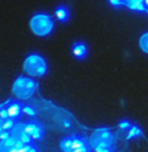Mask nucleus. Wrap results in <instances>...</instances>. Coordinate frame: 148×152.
<instances>
[{
    "label": "nucleus",
    "mask_w": 148,
    "mask_h": 152,
    "mask_svg": "<svg viewBox=\"0 0 148 152\" xmlns=\"http://www.w3.org/2000/svg\"><path fill=\"white\" fill-rule=\"evenodd\" d=\"M63 125H64L65 127H70L71 124H70V121H69V120H64V121H63Z\"/></svg>",
    "instance_id": "obj_20"
},
{
    "label": "nucleus",
    "mask_w": 148,
    "mask_h": 152,
    "mask_svg": "<svg viewBox=\"0 0 148 152\" xmlns=\"http://www.w3.org/2000/svg\"><path fill=\"white\" fill-rule=\"evenodd\" d=\"M142 129L136 125H131L130 129L127 130V139H131V138H138L142 135Z\"/></svg>",
    "instance_id": "obj_11"
},
{
    "label": "nucleus",
    "mask_w": 148,
    "mask_h": 152,
    "mask_svg": "<svg viewBox=\"0 0 148 152\" xmlns=\"http://www.w3.org/2000/svg\"><path fill=\"white\" fill-rule=\"evenodd\" d=\"M109 3H111L113 7H121V5H125L123 0H109Z\"/></svg>",
    "instance_id": "obj_19"
},
{
    "label": "nucleus",
    "mask_w": 148,
    "mask_h": 152,
    "mask_svg": "<svg viewBox=\"0 0 148 152\" xmlns=\"http://www.w3.org/2000/svg\"><path fill=\"white\" fill-rule=\"evenodd\" d=\"M16 142H17V138L15 135H12L11 138H8L7 140H1V142H0V150H1L3 152H9L12 148H15Z\"/></svg>",
    "instance_id": "obj_8"
},
{
    "label": "nucleus",
    "mask_w": 148,
    "mask_h": 152,
    "mask_svg": "<svg viewBox=\"0 0 148 152\" xmlns=\"http://www.w3.org/2000/svg\"><path fill=\"white\" fill-rule=\"evenodd\" d=\"M55 16H56V18L60 22H66L69 20V11H68V8H66V7H64V5L57 7V9L55 11Z\"/></svg>",
    "instance_id": "obj_9"
},
{
    "label": "nucleus",
    "mask_w": 148,
    "mask_h": 152,
    "mask_svg": "<svg viewBox=\"0 0 148 152\" xmlns=\"http://www.w3.org/2000/svg\"><path fill=\"white\" fill-rule=\"evenodd\" d=\"M90 143L92 148H111L114 143L112 133L108 129H98L90 138Z\"/></svg>",
    "instance_id": "obj_4"
},
{
    "label": "nucleus",
    "mask_w": 148,
    "mask_h": 152,
    "mask_svg": "<svg viewBox=\"0 0 148 152\" xmlns=\"http://www.w3.org/2000/svg\"><path fill=\"white\" fill-rule=\"evenodd\" d=\"M23 70L29 77L39 78L47 73L48 66L43 56L38 53H31L26 57L25 63H23Z\"/></svg>",
    "instance_id": "obj_1"
},
{
    "label": "nucleus",
    "mask_w": 148,
    "mask_h": 152,
    "mask_svg": "<svg viewBox=\"0 0 148 152\" xmlns=\"http://www.w3.org/2000/svg\"><path fill=\"white\" fill-rule=\"evenodd\" d=\"M3 130H8V131H11L13 127H15V121H13V118H7L4 120V122H3Z\"/></svg>",
    "instance_id": "obj_15"
},
{
    "label": "nucleus",
    "mask_w": 148,
    "mask_h": 152,
    "mask_svg": "<svg viewBox=\"0 0 148 152\" xmlns=\"http://www.w3.org/2000/svg\"><path fill=\"white\" fill-rule=\"evenodd\" d=\"M1 133H3V127L0 126V134H1Z\"/></svg>",
    "instance_id": "obj_23"
},
{
    "label": "nucleus",
    "mask_w": 148,
    "mask_h": 152,
    "mask_svg": "<svg viewBox=\"0 0 148 152\" xmlns=\"http://www.w3.org/2000/svg\"><path fill=\"white\" fill-rule=\"evenodd\" d=\"M27 152H36V150H35V148H33V147H31V148H30V150L27 151Z\"/></svg>",
    "instance_id": "obj_21"
},
{
    "label": "nucleus",
    "mask_w": 148,
    "mask_h": 152,
    "mask_svg": "<svg viewBox=\"0 0 148 152\" xmlns=\"http://www.w3.org/2000/svg\"><path fill=\"white\" fill-rule=\"evenodd\" d=\"M139 47L142 48L143 52L148 53V33H144L139 39Z\"/></svg>",
    "instance_id": "obj_13"
},
{
    "label": "nucleus",
    "mask_w": 148,
    "mask_h": 152,
    "mask_svg": "<svg viewBox=\"0 0 148 152\" xmlns=\"http://www.w3.org/2000/svg\"><path fill=\"white\" fill-rule=\"evenodd\" d=\"M3 122H4V120H3V118H0V126L3 125Z\"/></svg>",
    "instance_id": "obj_22"
},
{
    "label": "nucleus",
    "mask_w": 148,
    "mask_h": 152,
    "mask_svg": "<svg viewBox=\"0 0 148 152\" xmlns=\"http://www.w3.org/2000/svg\"><path fill=\"white\" fill-rule=\"evenodd\" d=\"M86 146V142L85 139H82V138H73V146H71V148L73 150H77V148H81V147H85Z\"/></svg>",
    "instance_id": "obj_14"
},
{
    "label": "nucleus",
    "mask_w": 148,
    "mask_h": 152,
    "mask_svg": "<svg viewBox=\"0 0 148 152\" xmlns=\"http://www.w3.org/2000/svg\"><path fill=\"white\" fill-rule=\"evenodd\" d=\"M22 112L25 113V115H27V116H35L36 115V110L34 109L33 107H30V105L22 107Z\"/></svg>",
    "instance_id": "obj_16"
},
{
    "label": "nucleus",
    "mask_w": 148,
    "mask_h": 152,
    "mask_svg": "<svg viewBox=\"0 0 148 152\" xmlns=\"http://www.w3.org/2000/svg\"><path fill=\"white\" fill-rule=\"evenodd\" d=\"M0 152H3V151H1V150H0Z\"/></svg>",
    "instance_id": "obj_24"
},
{
    "label": "nucleus",
    "mask_w": 148,
    "mask_h": 152,
    "mask_svg": "<svg viewBox=\"0 0 148 152\" xmlns=\"http://www.w3.org/2000/svg\"><path fill=\"white\" fill-rule=\"evenodd\" d=\"M7 109H8L9 118H16V117H18L22 113V107L18 103H11Z\"/></svg>",
    "instance_id": "obj_10"
},
{
    "label": "nucleus",
    "mask_w": 148,
    "mask_h": 152,
    "mask_svg": "<svg viewBox=\"0 0 148 152\" xmlns=\"http://www.w3.org/2000/svg\"><path fill=\"white\" fill-rule=\"evenodd\" d=\"M125 5L131 11H136V12H146V4L142 1V0H126Z\"/></svg>",
    "instance_id": "obj_7"
},
{
    "label": "nucleus",
    "mask_w": 148,
    "mask_h": 152,
    "mask_svg": "<svg viewBox=\"0 0 148 152\" xmlns=\"http://www.w3.org/2000/svg\"><path fill=\"white\" fill-rule=\"evenodd\" d=\"M11 137H12V133H11V131L3 130V133L0 134V142H1V140H7L8 138H11Z\"/></svg>",
    "instance_id": "obj_17"
},
{
    "label": "nucleus",
    "mask_w": 148,
    "mask_h": 152,
    "mask_svg": "<svg viewBox=\"0 0 148 152\" xmlns=\"http://www.w3.org/2000/svg\"><path fill=\"white\" fill-rule=\"evenodd\" d=\"M36 90V83L30 77H18L13 83L12 91L16 98L21 100H27L31 98Z\"/></svg>",
    "instance_id": "obj_3"
},
{
    "label": "nucleus",
    "mask_w": 148,
    "mask_h": 152,
    "mask_svg": "<svg viewBox=\"0 0 148 152\" xmlns=\"http://www.w3.org/2000/svg\"><path fill=\"white\" fill-rule=\"evenodd\" d=\"M25 131L33 138V139H36V140L42 139V137H43V129L39 125L33 124V122L25 124Z\"/></svg>",
    "instance_id": "obj_5"
},
{
    "label": "nucleus",
    "mask_w": 148,
    "mask_h": 152,
    "mask_svg": "<svg viewBox=\"0 0 148 152\" xmlns=\"http://www.w3.org/2000/svg\"><path fill=\"white\" fill-rule=\"evenodd\" d=\"M130 122L129 121H126V120H123V121H121V122H120V129H122V130H129L130 129Z\"/></svg>",
    "instance_id": "obj_18"
},
{
    "label": "nucleus",
    "mask_w": 148,
    "mask_h": 152,
    "mask_svg": "<svg viewBox=\"0 0 148 152\" xmlns=\"http://www.w3.org/2000/svg\"><path fill=\"white\" fill-rule=\"evenodd\" d=\"M53 20L46 13H36L30 20V29L38 37H47L53 30Z\"/></svg>",
    "instance_id": "obj_2"
},
{
    "label": "nucleus",
    "mask_w": 148,
    "mask_h": 152,
    "mask_svg": "<svg viewBox=\"0 0 148 152\" xmlns=\"http://www.w3.org/2000/svg\"><path fill=\"white\" fill-rule=\"evenodd\" d=\"M71 52L78 60H83L88 53V48L83 42H75L73 44V48H71Z\"/></svg>",
    "instance_id": "obj_6"
},
{
    "label": "nucleus",
    "mask_w": 148,
    "mask_h": 152,
    "mask_svg": "<svg viewBox=\"0 0 148 152\" xmlns=\"http://www.w3.org/2000/svg\"><path fill=\"white\" fill-rule=\"evenodd\" d=\"M60 146L64 152H71L73 151V148H71V146H73V138H66V139H64L61 142Z\"/></svg>",
    "instance_id": "obj_12"
}]
</instances>
